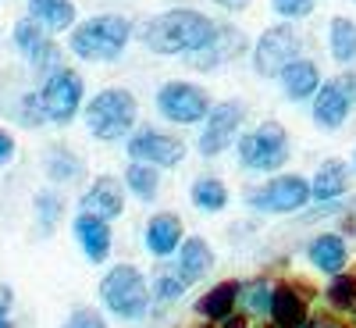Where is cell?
I'll list each match as a JSON object with an SVG mask.
<instances>
[{
  "mask_svg": "<svg viewBox=\"0 0 356 328\" xmlns=\"http://www.w3.org/2000/svg\"><path fill=\"white\" fill-rule=\"evenodd\" d=\"M29 18L40 22L47 33H68L75 25V4L72 0H25Z\"/></svg>",
  "mask_w": 356,
  "mask_h": 328,
  "instance_id": "18",
  "label": "cell"
},
{
  "mask_svg": "<svg viewBox=\"0 0 356 328\" xmlns=\"http://www.w3.org/2000/svg\"><path fill=\"white\" fill-rule=\"evenodd\" d=\"M246 50V36L239 33L235 25H221V22H214V33H211V40H207L200 50H193L189 54V65L196 68V72H214V68H221V65H228V61H235Z\"/></svg>",
  "mask_w": 356,
  "mask_h": 328,
  "instance_id": "12",
  "label": "cell"
},
{
  "mask_svg": "<svg viewBox=\"0 0 356 328\" xmlns=\"http://www.w3.org/2000/svg\"><path fill=\"white\" fill-rule=\"evenodd\" d=\"M182 243V218L178 214H154L146 225V250L154 257H168Z\"/></svg>",
  "mask_w": 356,
  "mask_h": 328,
  "instance_id": "17",
  "label": "cell"
},
{
  "mask_svg": "<svg viewBox=\"0 0 356 328\" xmlns=\"http://www.w3.org/2000/svg\"><path fill=\"white\" fill-rule=\"evenodd\" d=\"M346 189H349V168L342 161H324L310 182V200L328 203V200H339Z\"/></svg>",
  "mask_w": 356,
  "mask_h": 328,
  "instance_id": "23",
  "label": "cell"
},
{
  "mask_svg": "<svg viewBox=\"0 0 356 328\" xmlns=\"http://www.w3.org/2000/svg\"><path fill=\"white\" fill-rule=\"evenodd\" d=\"M296 54H300V36L292 33V25H271L253 47V68L264 79H278L282 68L296 61Z\"/></svg>",
  "mask_w": 356,
  "mask_h": 328,
  "instance_id": "8",
  "label": "cell"
},
{
  "mask_svg": "<svg viewBox=\"0 0 356 328\" xmlns=\"http://www.w3.org/2000/svg\"><path fill=\"white\" fill-rule=\"evenodd\" d=\"M332 57L342 65L356 61V22H349V18L332 22Z\"/></svg>",
  "mask_w": 356,
  "mask_h": 328,
  "instance_id": "27",
  "label": "cell"
},
{
  "mask_svg": "<svg viewBox=\"0 0 356 328\" xmlns=\"http://www.w3.org/2000/svg\"><path fill=\"white\" fill-rule=\"evenodd\" d=\"M15 43L18 50L25 54V61L33 65L36 72H54V68H61V50H57V43L50 40V33L33 22V18H22L15 25Z\"/></svg>",
  "mask_w": 356,
  "mask_h": 328,
  "instance_id": "13",
  "label": "cell"
},
{
  "mask_svg": "<svg viewBox=\"0 0 356 328\" xmlns=\"http://www.w3.org/2000/svg\"><path fill=\"white\" fill-rule=\"evenodd\" d=\"M182 289H186V282L178 279V275H157V282H154V296L157 300H178L182 296Z\"/></svg>",
  "mask_w": 356,
  "mask_h": 328,
  "instance_id": "33",
  "label": "cell"
},
{
  "mask_svg": "<svg viewBox=\"0 0 356 328\" xmlns=\"http://www.w3.org/2000/svg\"><path fill=\"white\" fill-rule=\"evenodd\" d=\"M40 100H43V111H47V122L68 125L72 118L82 111V75L65 68V65L47 72V82L40 89Z\"/></svg>",
  "mask_w": 356,
  "mask_h": 328,
  "instance_id": "6",
  "label": "cell"
},
{
  "mask_svg": "<svg viewBox=\"0 0 356 328\" xmlns=\"http://www.w3.org/2000/svg\"><path fill=\"white\" fill-rule=\"evenodd\" d=\"M75 235H79L82 253L93 260V264L107 260V253H111V225H107L104 218L82 211V214L75 218Z\"/></svg>",
  "mask_w": 356,
  "mask_h": 328,
  "instance_id": "15",
  "label": "cell"
},
{
  "mask_svg": "<svg viewBox=\"0 0 356 328\" xmlns=\"http://www.w3.org/2000/svg\"><path fill=\"white\" fill-rule=\"evenodd\" d=\"M18 122H22L25 129L47 125V111H43V100H40V93H25V97H22V114H18Z\"/></svg>",
  "mask_w": 356,
  "mask_h": 328,
  "instance_id": "32",
  "label": "cell"
},
{
  "mask_svg": "<svg viewBox=\"0 0 356 328\" xmlns=\"http://www.w3.org/2000/svg\"><path fill=\"white\" fill-rule=\"evenodd\" d=\"M61 328H107V321L97 314V311H89V307H79L72 311V318L61 325Z\"/></svg>",
  "mask_w": 356,
  "mask_h": 328,
  "instance_id": "34",
  "label": "cell"
},
{
  "mask_svg": "<svg viewBox=\"0 0 356 328\" xmlns=\"http://www.w3.org/2000/svg\"><path fill=\"white\" fill-rule=\"evenodd\" d=\"M328 300L339 311L356 307V275H335V282L328 286Z\"/></svg>",
  "mask_w": 356,
  "mask_h": 328,
  "instance_id": "30",
  "label": "cell"
},
{
  "mask_svg": "<svg viewBox=\"0 0 356 328\" xmlns=\"http://www.w3.org/2000/svg\"><path fill=\"white\" fill-rule=\"evenodd\" d=\"M239 161L250 171H275L289 161V136L278 122H264L260 129L239 136Z\"/></svg>",
  "mask_w": 356,
  "mask_h": 328,
  "instance_id": "5",
  "label": "cell"
},
{
  "mask_svg": "<svg viewBox=\"0 0 356 328\" xmlns=\"http://www.w3.org/2000/svg\"><path fill=\"white\" fill-rule=\"evenodd\" d=\"M157 111L175 125H196L211 111V97L193 82H164L157 93Z\"/></svg>",
  "mask_w": 356,
  "mask_h": 328,
  "instance_id": "7",
  "label": "cell"
},
{
  "mask_svg": "<svg viewBox=\"0 0 356 328\" xmlns=\"http://www.w3.org/2000/svg\"><path fill=\"white\" fill-rule=\"evenodd\" d=\"M100 296H104L107 311H114L125 321H139L146 314V307H150V286H146V279L132 264L111 267V272L104 275V282H100Z\"/></svg>",
  "mask_w": 356,
  "mask_h": 328,
  "instance_id": "4",
  "label": "cell"
},
{
  "mask_svg": "<svg viewBox=\"0 0 356 328\" xmlns=\"http://www.w3.org/2000/svg\"><path fill=\"white\" fill-rule=\"evenodd\" d=\"M139 104L129 89H104L86 104V125L97 139H122L136 125Z\"/></svg>",
  "mask_w": 356,
  "mask_h": 328,
  "instance_id": "3",
  "label": "cell"
},
{
  "mask_svg": "<svg viewBox=\"0 0 356 328\" xmlns=\"http://www.w3.org/2000/svg\"><path fill=\"white\" fill-rule=\"evenodd\" d=\"M214 33V22L207 18L203 11H193V8H175V11H164L157 18H150L146 25H139V43L150 50V54H193L200 50Z\"/></svg>",
  "mask_w": 356,
  "mask_h": 328,
  "instance_id": "1",
  "label": "cell"
},
{
  "mask_svg": "<svg viewBox=\"0 0 356 328\" xmlns=\"http://www.w3.org/2000/svg\"><path fill=\"white\" fill-rule=\"evenodd\" d=\"M132 40V22L122 15H93L82 25H72V54L82 61H114Z\"/></svg>",
  "mask_w": 356,
  "mask_h": 328,
  "instance_id": "2",
  "label": "cell"
},
{
  "mask_svg": "<svg viewBox=\"0 0 356 328\" xmlns=\"http://www.w3.org/2000/svg\"><path fill=\"white\" fill-rule=\"evenodd\" d=\"M0 328H15V325L8 321V311H0Z\"/></svg>",
  "mask_w": 356,
  "mask_h": 328,
  "instance_id": "41",
  "label": "cell"
},
{
  "mask_svg": "<svg viewBox=\"0 0 356 328\" xmlns=\"http://www.w3.org/2000/svg\"><path fill=\"white\" fill-rule=\"evenodd\" d=\"M214 267V250L207 247V240H200V235H193V240L182 243V250H178V279H182L186 286L189 282H200L207 272Z\"/></svg>",
  "mask_w": 356,
  "mask_h": 328,
  "instance_id": "16",
  "label": "cell"
},
{
  "mask_svg": "<svg viewBox=\"0 0 356 328\" xmlns=\"http://www.w3.org/2000/svg\"><path fill=\"white\" fill-rule=\"evenodd\" d=\"M271 286H267L264 279H257V282H250L246 289H239V296H243V300H246V307L253 311V314H267V311H271Z\"/></svg>",
  "mask_w": 356,
  "mask_h": 328,
  "instance_id": "31",
  "label": "cell"
},
{
  "mask_svg": "<svg viewBox=\"0 0 356 328\" xmlns=\"http://www.w3.org/2000/svg\"><path fill=\"white\" fill-rule=\"evenodd\" d=\"M243 104L239 100H225V104H218V107H211L207 111V118H203V132H200V154L203 157H218V154H225L228 146L235 143V136H239V125H243Z\"/></svg>",
  "mask_w": 356,
  "mask_h": 328,
  "instance_id": "9",
  "label": "cell"
},
{
  "mask_svg": "<svg viewBox=\"0 0 356 328\" xmlns=\"http://www.w3.org/2000/svg\"><path fill=\"white\" fill-rule=\"evenodd\" d=\"M307 200H310V182L303 175H278L264 189L250 193V207L271 211V214H292L300 207H307Z\"/></svg>",
  "mask_w": 356,
  "mask_h": 328,
  "instance_id": "10",
  "label": "cell"
},
{
  "mask_svg": "<svg viewBox=\"0 0 356 328\" xmlns=\"http://www.w3.org/2000/svg\"><path fill=\"white\" fill-rule=\"evenodd\" d=\"M125 182H129V189H132L139 200H154V196H157V189H161V175H157V168H154V164L132 161V164H129V171H125Z\"/></svg>",
  "mask_w": 356,
  "mask_h": 328,
  "instance_id": "26",
  "label": "cell"
},
{
  "mask_svg": "<svg viewBox=\"0 0 356 328\" xmlns=\"http://www.w3.org/2000/svg\"><path fill=\"white\" fill-rule=\"evenodd\" d=\"M303 328H339L332 318H317V321H310V325H303Z\"/></svg>",
  "mask_w": 356,
  "mask_h": 328,
  "instance_id": "40",
  "label": "cell"
},
{
  "mask_svg": "<svg viewBox=\"0 0 356 328\" xmlns=\"http://www.w3.org/2000/svg\"><path fill=\"white\" fill-rule=\"evenodd\" d=\"M282 18H307L314 11V0H271Z\"/></svg>",
  "mask_w": 356,
  "mask_h": 328,
  "instance_id": "35",
  "label": "cell"
},
{
  "mask_svg": "<svg viewBox=\"0 0 356 328\" xmlns=\"http://www.w3.org/2000/svg\"><path fill=\"white\" fill-rule=\"evenodd\" d=\"M239 282H218L207 296H200L196 300V314L207 318V321H221L235 311V300H239Z\"/></svg>",
  "mask_w": 356,
  "mask_h": 328,
  "instance_id": "24",
  "label": "cell"
},
{
  "mask_svg": "<svg viewBox=\"0 0 356 328\" xmlns=\"http://www.w3.org/2000/svg\"><path fill=\"white\" fill-rule=\"evenodd\" d=\"M332 86L339 89V93L349 100V104H356V72H346V75H339V79H332Z\"/></svg>",
  "mask_w": 356,
  "mask_h": 328,
  "instance_id": "36",
  "label": "cell"
},
{
  "mask_svg": "<svg viewBox=\"0 0 356 328\" xmlns=\"http://www.w3.org/2000/svg\"><path fill=\"white\" fill-rule=\"evenodd\" d=\"M129 157L143 161V164H154V168H175L186 157V143L161 132V129H139L129 139Z\"/></svg>",
  "mask_w": 356,
  "mask_h": 328,
  "instance_id": "11",
  "label": "cell"
},
{
  "mask_svg": "<svg viewBox=\"0 0 356 328\" xmlns=\"http://www.w3.org/2000/svg\"><path fill=\"white\" fill-rule=\"evenodd\" d=\"M310 264L314 267H321V272H328V275H339L342 267H346V260H349V250H346V240L342 235H335V232H324V235H317V240L310 243Z\"/></svg>",
  "mask_w": 356,
  "mask_h": 328,
  "instance_id": "21",
  "label": "cell"
},
{
  "mask_svg": "<svg viewBox=\"0 0 356 328\" xmlns=\"http://www.w3.org/2000/svg\"><path fill=\"white\" fill-rule=\"evenodd\" d=\"M221 328H246V314H228V318H221Z\"/></svg>",
  "mask_w": 356,
  "mask_h": 328,
  "instance_id": "38",
  "label": "cell"
},
{
  "mask_svg": "<svg viewBox=\"0 0 356 328\" xmlns=\"http://www.w3.org/2000/svg\"><path fill=\"white\" fill-rule=\"evenodd\" d=\"M267 314L275 318L278 328H303L307 325V300L292 286H278L271 292V311Z\"/></svg>",
  "mask_w": 356,
  "mask_h": 328,
  "instance_id": "20",
  "label": "cell"
},
{
  "mask_svg": "<svg viewBox=\"0 0 356 328\" xmlns=\"http://www.w3.org/2000/svg\"><path fill=\"white\" fill-rule=\"evenodd\" d=\"M278 79H282V89H285L289 100H307V97L317 93V86H321L317 65L314 61H303V57H296L292 65H285Z\"/></svg>",
  "mask_w": 356,
  "mask_h": 328,
  "instance_id": "19",
  "label": "cell"
},
{
  "mask_svg": "<svg viewBox=\"0 0 356 328\" xmlns=\"http://www.w3.org/2000/svg\"><path fill=\"white\" fill-rule=\"evenodd\" d=\"M47 175L54 178V182H75V178L82 175V161L65 150V146H54V150L47 154Z\"/></svg>",
  "mask_w": 356,
  "mask_h": 328,
  "instance_id": "28",
  "label": "cell"
},
{
  "mask_svg": "<svg viewBox=\"0 0 356 328\" xmlns=\"http://www.w3.org/2000/svg\"><path fill=\"white\" fill-rule=\"evenodd\" d=\"M214 4H221L225 11H246L250 0H214Z\"/></svg>",
  "mask_w": 356,
  "mask_h": 328,
  "instance_id": "39",
  "label": "cell"
},
{
  "mask_svg": "<svg viewBox=\"0 0 356 328\" xmlns=\"http://www.w3.org/2000/svg\"><path fill=\"white\" fill-rule=\"evenodd\" d=\"M61 211H65V203H61V196H57L54 189L36 193V221H40V232H43V235L54 232V225H57V218H61Z\"/></svg>",
  "mask_w": 356,
  "mask_h": 328,
  "instance_id": "29",
  "label": "cell"
},
{
  "mask_svg": "<svg viewBox=\"0 0 356 328\" xmlns=\"http://www.w3.org/2000/svg\"><path fill=\"white\" fill-rule=\"evenodd\" d=\"M189 196H193V207H200V211H207V214L225 211V203H228V189L214 175H200L193 182V189H189Z\"/></svg>",
  "mask_w": 356,
  "mask_h": 328,
  "instance_id": "25",
  "label": "cell"
},
{
  "mask_svg": "<svg viewBox=\"0 0 356 328\" xmlns=\"http://www.w3.org/2000/svg\"><path fill=\"white\" fill-rule=\"evenodd\" d=\"M200 328H214V321H207V325H200Z\"/></svg>",
  "mask_w": 356,
  "mask_h": 328,
  "instance_id": "42",
  "label": "cell"
},
{
  "mask_svg": "<svg viewBox=\"0 0 356 328\" xmlns=\"http://www.w3.org/2000/svg\"><path fill=\"white\" fill-rule=\"evenodd\" d=\"M82 211H86V214H97V218H104V221L118 218V214L125 211L122 182H118V178H111V175L93 178V186H89L86 196H82Z\"/></svg>",
  "mask_w": 356,
  "mask_h": 328,
  "instance_id": "14",
  "label": "cell"
},
{
  "mask_svg": "<svg viewBox=\"0 0 356 328\" xmlns=\"http://www.w3.org/2000/svg\"><path fill=\"white\" fill-rule=\"evenodd\" d=\"M15 157V136L8 129H0V164H8Z\"/></svg>",
  "mask_w": 356,
  "mask_h": 328,
  "instance_id": "37",
  "label": "cell"
},
{
  "mask_svg": "<svg viewBox=\"0 0 356 328\" xmlns=\"http://www.w3.org/2000/svg\"><path fill=\"white\" fill-rule=\"evenodd\" d=\"M346 114H349V100L339 93V89L332 82L317 86V93H314V122L321 129H339L346 122Z\"/></svg>",
  "mask_w": 356,
  "mask_h": 328,
  "instance_id": "22",
  "label": "cell"
}]
</instances>
